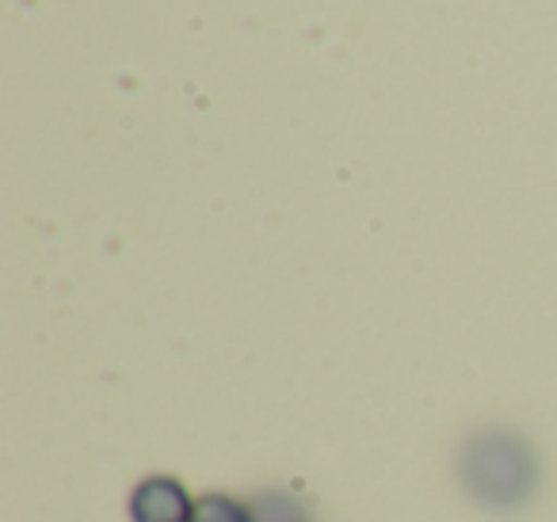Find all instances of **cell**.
Listing matches in <instances>:
<instances>
[{
    "instance_id": "cell-1",
    "label": "cell",
    "mask_w": 557,
    "mask_h": 522,
    "mask_svg": "<svg viewBox=\"0 0 557 522\" xmlns=\"http://www.w3.org/2000/svg\"><path fill=\"white\" fill-rule=\"evenodd\" d=\"M466 484L485 504H516L527 499L534 484V461L523 443L508 435H478L462 458Z\"/></svg>"
},
{
    "instance_id": "cell-2",
    "label": "cell",
    "mask_w": 557,
    "mask_h": 522,
    "mask_svg": "<svg viewBox=\"0 0 557 522\" xmlns=\"http://www.w3.org/2000/svg\"><path fill=\"white\" fill-rule=\"evenodd\" d=\"M199 499L176 476H146L131 492V522H191Z\"/></svg>"
},
{
    "instance_id": "cell-3",
    "label": "cell",
    "mask_w": 557,
    "mask_h": 522,
    "mask_svg": "<svg viewBox=\"0 0 557 522\" xmlns=\"http://www.w3.org/2000/svg\"><path fill=\"white\" fill-rule=\"evenodd\" d=\"M191 522H256V511L252 504H240L225 492H210V496H199Z\"/></svg>"
}]
</instances>
